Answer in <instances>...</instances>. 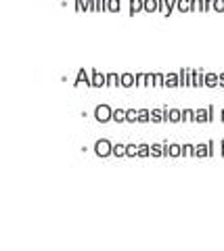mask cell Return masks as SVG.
<instances>
[{"mask_svg": "<svg viewBox=\"0 0 224 251\" xmlns=\"http://www.w3.org/2000/svg\"><path fill=\"white\" fill-rule=\"evenodd\" d=\"M109 115H111V109L107 105H101L97 109V120L99 122H107V120H109Z\"/></svg>", "mask_w": 224, "mask_h": 251, "instance_id": "obj_1", "label": "cell"}, {"mask_svg": "<svg viewBox=\"0 0 224 251\" xmlns=\"http://www.w3.org/2000/svg\"><path fill=\"white\" fill-rule=\"evenodd\" d=\"M97 153L99 155H109L111 153V145L107 143V140H99L97 143Z\"/></svg>", "mask_w": 224, "mask_h": 251, "instance_id": "obj_2", "label": "cell"}, {"mask_svg": "<svg viewBox=\"0 0 224 251\" xmlns=\"http://www.w3.org/2000/svg\"><path fill=\"white\" fill-rule=\"evenodd\" d=\"M113 120L122 122V120H124V111H115V113H113Z\"/></svg>", "mask_w": 224, "mask_h": 251, "instance_id": "obj_3", "label": "cell"}, {"mask_svg": "<svg viewBox=\"0 0 224 251\" xmlns=\"http://www.w3.org/2000/svg\"><path fill=\"white\" fill-rule=\"evenodd\" d=\"M113 153L115 155H124V147H113Z\"/></svg>", "mask_w": 224, "mask_h": 251, "instance_id": "obj_4", "label": "cell"}]
</instances>
